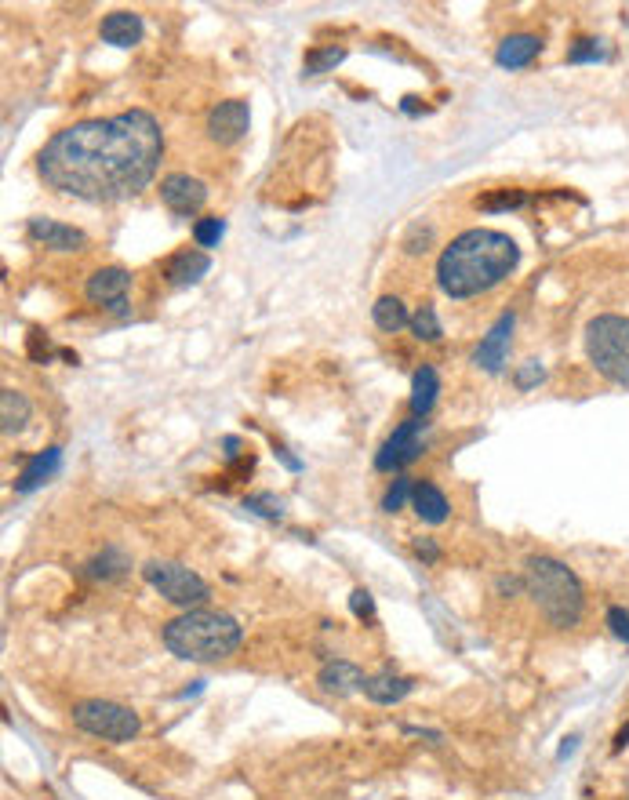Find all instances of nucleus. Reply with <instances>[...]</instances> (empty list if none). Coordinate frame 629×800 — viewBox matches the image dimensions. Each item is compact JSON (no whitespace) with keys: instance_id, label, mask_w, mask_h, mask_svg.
Listing matches in <instances>:
<instances>
[{"instance_id":"nucleus-1","label":"nucleus","mask_w":629,"mask_h":800,"mask_svg":"<svg viewBox=\"0 0 629 800\" xmlns=\"http://www.w3.org/2000/svg\"><path fill=\"white\" fill-rule=\"evenodd\" d=\"M164 157V131L146 110L80 120L37 153L40 179L66 197L117 204L153 182Z\"/></svg>"},{"instance_id":"nucleus-2","label":"nucleus","mask_w":629,"mask_h":800,"mask_svg":"<svg viewBox=\"0 0 629 800\" xmlns=\"http://www.w3.org/2000/svg\"><path fill=\"white\" fill-rule=\"evenodd\" d=\"M520 248L510 233L466 230L440 251L437 284L451 299H473L480 291L499 288L517 270Z\"/></svg>"},{"instance_id":"nucleus-3","label":"nucleus","mask_w":629,"mask_h":800,"mask_svg":"<svg viewBox=\"0 0 629 800\" xmlns=\"http://www.w3.org/2000/svg\"><path fill=\"white\" fill-rule=\"evenodd\" d=\"M164 648L186 662H219L240 648V626L226 611L193 608L164 626Z\"/></svg>"},{"instance_id":"nucleus-4","label":"nucleus","mask_w":629,"mask_h":800,"mask_svg":"<svg viewBox=\"0 0 629 800\" xmlns=\"http://www.w3.org/2000/svg\"><path fill=\"white\" fill-rule=\"evenodd\" d=\"M524 586H528V593L535 597L550 626H557V630L579 626L586 593H582L579 575L568 564H560L553 557H531L528 568H524Z\"/></svg>"},{"instance_id":"nucleus-5","label":"nucleus","mask_w":629,"mask_h":800,"mask_svg":"<svg viewBox=\"0 0 629 800\" xmlns=\"http://www.w3.org/2000/svg\"><path fill=\"white\" fill-rule=\"evenodd\" d=\"M590 364L615 386H629V320L619 313H600L586 328Z\"/></svg>"},{"instance_id":"nucleus-6","label":"nucleus","mask_w":629,"mask_h":800,"mask_svg":"<svg viewBox=\"0 0 629 800\" xmlns=\"http://www.w3.org/2000/svg\"><path fill=\"white\" fill-rule=\"evenodd\" d=\"M142 575H146V582H150L153 590L168 600V604H175V608H186V611L204 608L211 597L208 582L200 579L193 568L175 564V560H150V564L142 568Z\"/></svg>"},{"instance_id":"nucleus-7","label":"nucleus","mask_w":629,"mask_h":800,"mask_svg":"<svg viewBox=\"0 0 629 800\" xmlns=\"http://www.w3.org/2000/svg\"><path fill=\"white\" fill-rule=\"evenodd\" d=\"M73 724L80 731H88L95 739L106 742H131L139 735L142 720L135 710L120 706V702H106V699H84L73 706Z\"/></svg>"},{"instance_id":"nucleus-8","label":"nucleus","mask_w":629,"mask_h":800,"mask_svg":"<svg viewBox=\"0 0 629 800\" xmlns=\"http://www.w3.org/2000/svg\"><path fill=\"white\" fill-rule=\"evenodd\" d=\"M422 430H426V422H422V419L400 422L397 430H393V437L386 440V444L379 448V455H375V470L390 473V470H400V466H408V462L419 459V451H422L419 437H422Z\"/></svg>"},{"instance_id":"nucleus-9","label":"nucleus","mask_w":629,"mask_h":800,"mask_svg":"<svg viewBox=\"0 0 629 800\" xmlns=\"http://www.w3.org/2000/svg\"><path fill=\"white\" fill-rule=\"evenodd\" d=\"M248 124H251L248 102L226 99L208 113V139L219 142V146H233V142H240L248 135Z\"/></svg>"},{"instance_id":"nucleus-10","label":"nucleus","mask_w":629,"mask_h":800,"mask_svg":"<svg viewBox=\"0 0 629 800\" xmlns=\"http://www.w3.org/2000/svg\"><path fill=\"white\" fill-rule=\"evenodd\" d=\"M160 200H164V208L175 211V215H197L204 204H208V186L193 175H164L160 182Z\"/></svg>"},{"instance_id":"nucleus-11","label":"nucleus","mask_w":629,"mask_h":800,"mask_svg":"<svg viewBox=\"0 0 629 800\" xmlns=\"http://www.w3.org/2000/svg\"><path fill=\"white\" fill-rule=\"evenodd\" d=\"M128 288H131V273L120 270V266H106V270L91 273L84 295H88L95 306H106V310H113V313H124V306H128Z\"/></svg>"},{"instance_id":"nucleus-12","label":"nucleus","mask_w":629,"mask_h":800,"mask_svg":"<svg viewBox=\"0 0 629 800\" xmlns=\"http://www.w3.org/2000/svg\"><path fill=\"white\" fill-rule=\"evenodd\" d=\"M513 324L517 317L513 313H502L495 324L488 328V335L480 339V346L473 350V364L484 371H502L506 357H510V342H513Z\"/></svg>"},{"instance_id":"nucleus-13","label":"nucleus","mask_w":629,"mask_h":800,"mask_svg":"<svg viewBox=\"0 0 629 800\" xmlns=\"http://www.w3.org/2000/svg\"><path fill=\"white\" fill-rule=\"evenodd\" d=\"M30 237L37 240V244H44V248L51 251H80L88 248V237H84V230H77V226H66V222H55V219H30Z\"/></svg>"},{"instance_id":"nucleus-14","label":"nucleus","mask_w":629,"mask_h":800,"mask_svg":"<svg viewBox=\"0 0 629 800\" xmlns=\"http://www.w3.org/2000/svg\"><path fill=\"white\" fill-rule=\"evenodd\" d=\"M320 688L328 691V695H350V691H360L368 684L364 670L353 666L346 659H335V662H324V670H320Z\"/></svg>"},{"instance_id":"nucleus-15","label":"nucleus","mask_w":629,"mask_h":800,"mask_svg":"<svg viewBox=\"0 0 629 800\" xmlns=\"http://www.w3.org/2000/svg\"><path fill=\"white\" fill-rule=\"evenodd\" d=\"M208 270H211V259L200 248H182L164 262V277H168L171 284H197Z\"/></svg>"},{"instance_id":"nucleus-16","label":"nucleus","mask_w":629,"mask_h":800,"mask_svg":"<svg viewBox=\"0 0 629 800\" xmlns=\"http://www.w3.org/2000/svg\"><path fill=\"white\" fill-rule=\"evenodd\" d=\"M99 33L106 44H113V48H135V44L142 40V19L135 15V11H113V15L102 19Z\"/></svg>"},{"instance_id":"nucleus-17","label":"nucleus","mask_w":629,"mask_h":800,"mask_svg":"<svg viewBox=\"0 0 629 800\" xmlns=\"http://www.w3.org/2000/svg\"><path fill=\"white\" fill-rule=\"evenodd\" d=\"M411 510L419 513L426 524H444L448 520V499H444V491L433 484V480H415V488H411Z\"/></svg>"},{"instance_id":"nucleus-18","label":"nucleus","mask_w":629,"mask_h":800,"mask_svg":"<svg viewBox=\"0 0 629 800\" xmlns=\"http://www.w3.org/2000/svg\"><path fill=\"white\" fill-rule=\"evenodd\" d=\"M542 51V40L535 33H513L499 44L495 51V62H499L502 70H520V66H528L535 62V55Z\"/></svg>"},{"instance_id":"nucleus-19","label":"nucleus","mask_w":629,"mask_h":800,"mask_svg":"<svg viewBox=\"0 0 629 800\" xmlns=\"http://www.w3.org/2000/svg\"><path fill=\"white\" fill-rule=\"evenodd\" d=\"M437 393H440V375L437 368L430 364H422L415 371V379H411V411H415V419H426L437 404Z\"/></svg>"},{"instance_id":"nucleus-20","label":"nucleus","mask_w":629,"mask_h":800,"mask_svg":"<svg viewBox=\"0 0 629 800\" xmlns=\"http://www.w3.org/2000/svg\"><path fill=\"white\" fill-rule=\"evenodd\" d=\"M59 462H62V451L59 448H48V451H37L26 466H22V473H19V480H15V488L19 491H33V488H40L44 480L51 477V473L59 470Z\"/></svg>"},{"instance_id":"nucleus-21","label":"nucleus","mask_w":629,"mask_h":800,"mask_svg":"<svg viewBox=\"0 0 629 800\" xmlns=\"http://www.w3.org/2000/svg\"><path fill=\"white\" fill-rule=\"evenodd\" d=\"M415 688L408 677H397V673H375V677H368V684H364V695H368L371 702H379V706H390V702H400L408 691Z\"/></svg>"},{"instance_id":"nucleus-22","label":"nucleus","mask_w":629,"mask_h":800,"mask_svg":"<svg viewBox=\"0 0 629 800\" xmlns=\"http://www.w3.org/2000/svg\"><path fill=\"white\" fill-rule=\"evenodd\" d=\"M371 317H375V324H379L382 331H400V328H408L411 324V313H408V306L397 299V295H382L375 306H371Z\"/></svg>"},{"instance_id":"nucleus-23","label":"nucleus","mask_w":629,"mask_h":800,"mask_svg":"<svg viewBox=\"0 0 629 800\" xmlns=\"http://www.w3.org/2000/svg\"><path fill=\"white\" fill-rule=\"evenodd\" d=\"M0 422H4V433H19L30 422V400L15 390H4L0 393Z\"/></svg>"},{"instance_id":"nucleus-24","label":"nucleus","mask_w":629,"mask_h":800,"mask_svg":"<svg viewBox=\"0 0 629 800\" xmlns=\"http://www.w3.org/2000/svg\"><path fill=\"white\" fill-rule=\"evenodd\" d=\"M124 568H128V557L117 550V546H110V550H102L95 560H88V568H84V575L95 582H110V579H120L124 575Z\"/></svg>"},{"instance_id":"nucleus-25","label":"nucleus","mask_w":629,"mask_h":800,"mask_svg":"<svg viewBox=\"0 0 629 800\" xmlns=\"http://www.w3.org/2000/svg\"><path fill=\"white\" fill-rule=\"evenodd\" d=\"M346 59V51L342 48H313L310 55H306V77H320V73H331L339 62Z\"/></svg>"},{"instance_id":"nucleus-26","label":"nucleus","mask_w":629,"mask_h":800,"mask_svg":"<svg viewBox=\"0 0 629 800\" xmlns=\"http://www.w3.org/2000/svg\"><path fill=\"white\" fill-rule=\"evenodd\" d=\"M524 190H495V193H484V197H477V208L480 211H513L524 204Z\"/></svg>"},{"instance_id":"nucleus-27","label":"nucleus","mask_w":629,"mask_h":800,"mask_svg":"<svg viewBox=\"0 0 629 800\" xmlns=\"http://www.w3.org/2000/svg\"><path fill=\"white\" fill-rule=\"evenodd\" d=\"M411 331H415V339H422V342H437L440 335H444L437 310H433V306H422V310L411 317Z\"/></svg>"},{"instance_id":"nucleus-28","label":"nucleus","mask_w":629,"mask_h":800,"mask_svg":"<svg viewBox=\"0 0 629 800\" xmlns=\"http://www.w3.org/2000/svg\"><path fill=\"white\" fill-rule=\"evenodd\" d=\"M222 233H226V222H222L219 215H208V219H200L197 226H193V240H197L200 248H215L222 240Z\"/></svg>"},{"instance_id":"nucleus-29","label":"nucleus","mask_w":629,"mask_h":800,"mask_svg":"<svg viewBox=\"0 0 629 800\" xmlns=\"http://www.w3.org/2000/svg\"><path fill=\"white\" fill-rule=\"evenodd\" d=\"M411 488H415V484H411L408 477H397V480H393L390 491L382 495V510H386V513H397L400 506H404V499H411Z\"/></svg>"},{"instance_id":"nucleus-30","label":"nucleus","mask_w":629,"mask_h":800,"mask_svg":"<svg viewBox=\"0 0 629 800\" xmlns=\"http://www.w3.org/2000/svg\"><path fill=\"white\" fill-rule=\"evenodd\" d=\"M244 510L259 513V517H270V520H277L280 513H284V510H280V499H277V495H270V491H262V495H248Z\"/></svg>"},{"instance_id":"nucleus-31","label":"nucleus","mask_w":629,"mask_h":800,"mask_svg":"<svg viewBox=\"0 0 629 800\" xmlns=\"http://www.w3.org/2000/svg\"><path fill=\"white\" fill-rule=\"evenodd\" d=\"M604 59V48H600V40H593V37H582V40H575V48L568 51V62H600Z\"/></svg>"},{"instance_id":"nucleus-32","label":"nucleus","mask_w":629,"mask_h":800,"mask_svg":"<svg viewBox=\"0 0 629 800\" xmlns=\"http://www.w3.org/2000/svg\"><path fill=\"white\" fill-rule=\"evenodd\" d=\"M433 244V226H411V233L404 237V251L408 255H426Z\"/></svg>"},{"instance_id":"nucleus-33","label":"nucleus","mask_w":629,"mask_h":800,"mask_svg":"<svg viewBox=\"0 0 629 800\" xmlns=\"http://www.w3.org/2000/svg\"><path fill=\"white\" fill-rule=\"evenodd\" d=\"M546 379V368H542L539 360H528V364H520V371L513 375V386L517 390H531V386H539Z\"/></svg>"},{"instance_id":"nucleus-34","label":"nucleus","mask_w":629,"mask_h":800,"mask_svg":"<svg viewBox=\"0 0 629 800\" xmlns=\"http://www.w3.org/2000/svg\"><path fill=\"white\" fill-rule=\"evenodd\" d=\"M350 611L357 615V619H375V600H371L368 590H353L350 593Z\"/></svg>"},{"instance_id":"nucleus-35","label":"nucleus","mask_w":629,"mask_h":800,"mask_svg":"<svg viewBox=\"0 0 629 800\" xmlns=\"http://www.w3.org/2000/svg\"><path fill=\"white\" fill-rule=\"evenodd\" d=\"M608 626H611V633H615V637L629 644V611L626 608L611 604V608H608Z\"/></svg>"},{"instance_id":"nucleus-36","label":"nucleus","mask_w":629,"mask_h":800,"mask_svg":"<svg viewBox=\"0 0 629 800\" xmlns=\"http://www.w3.org/2000/svg\"><path fill=\"white\" fill-rule=\"evenodd\" d=\"M415 553H419L426 564H437V560H440V546L433 539H419V542H415Z\"/></svg>"},{"instance_id":"nucleus-37","label":"nucleus","mask_w":629,"mask_h":800,"mask_svg":"<svg viewBox=\"0 0 629 800\" xmlns=\"http://www.w3.org/2000/svg\"><path fill=\"white\" fill-rule=\"evenodd\" d=\"M48 339L40 342V331H30V357L33 360H48Z\"/></svg>"},{"instance_id":"nucleus-38","label":"nucleus","mask_w":629,"mask_h":800,"mask_svg":"<svg viewBox=\"0 0 629 800\" xmlns=\"http://www.w3.org/2000/svg\"><path fill=\"white\" fill-rule=\"evenodd\" d=\"M251 470H255V459H251V455H244V459L233 462V477H248Z\"/></svg>"},{"instance_id":"nucleus-39","label":"nucleus","mask_w":629,"mask_h":800,"mask_svg":"<svg viewBox=\"0 0 629 800\" xmlns=\"http://www.w3.org/2000/svg\"><path fill=\"white\" fill-rule=\"evenodd\" d=\"M629 746V724L626 728H619V735H615V746H611V753H622Z\"/></svg>"}]
</instances>
